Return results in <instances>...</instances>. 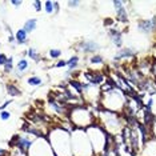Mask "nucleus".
Masks as SVG:
<instances>
[{
  "label": "nucleus",
  "mask_w": 156,
  "mask_h": 156,
  "mask_svg": "<svg viewBox=\"0 0 156 156\" xmlns=\"http://www.w3.org/2000/svg\"><path fill=\"white\" fill-rule=\"evenodd\" d=\"M79 48L85 52V53H91V52H95L99 49V44H96L95 41H91V40H88V41H80L79 43Z\"/></svg>",
  "instance_id": "nucleus-1"
},
{
  "label": "nucleus",
  "mask_w": 156,
  "mask_h": 156,
  "mask_svg": "<svg viewBox=\"0 0 156 156\" xmlns=\"http://www.w3.org/2000/svg\"><path fill=\"white\" fill-rule=\"evenodd\" d=\"M138 28H139V31H141V32H144V33H151V32H153L152 21L148 20V19H141V20H139Z\"/></svg>",
  "instance_id": "nucleus-2"
},
{
  "label": "nucleus",
  "mask_w": 156,
  "mask_h": 156,
  "mask_svg": "<svg viewBox=\"0 0 156 156\" xmlns=\"http://www.w3.org/2000/svg\"><path fill=\"white\" fill-rule=\"evenodd\" d=\"M109 36H111V39H112V41L116 44L117 47H121V44H123V39H121V36H123V33H121L120 31H117V29H111L109 31Z\"/></svg>",
  "instance_id": "nucleus-3"
},
{
  "label": "nucleus",
  "mask_w": 156,
  "mask_h": 156,
  "mask_svg": "<svg viewBox=\"0 0 156 156\" xmlns=\"http://www.w3.org/2000/svg\"><path fill=\"white\" fill-rule=\"evenodd\" d=\"M85 77L91 82L92 85H96L99 83H102L104 80V75H100V73H91V72H87Z\"/></svg>",
  "instance_id": "nucleus-4"
},
{
  "label": "nucleus",
  "mask_w": 156,
  "mask_h": 156,
  "mask_svg": "<svg viewBox=\"0 0 156 156\" xmlns=\"http://www.w3.org/2000/svg\"><path fill=\"white\" fill-rule=\"evenodd\" d=\"M135 53L136 52L131 48H123L115 55V59L119 60V59H124V58H131V56H135Z\"/></svg>",
  "instance_id": "nucleus-5"
},
{
  "label": "nucleus",
  "mask_w": 156,
  "mask_h": 156,
  "mask_svg": "<svg viewBox=\"0 0 156 156\" xmlns=\"http://www.w3.org/2000/svg\"><path fill=\"white\" fill-rule=\"evenodd\" d=\"M116 14H117V19H119L120 21H123V23H127V21H128L127 11H126L124 5H123V7H120L119 9H116Z\"/></svg>",
  "instance_id": "nucleus-6"
},
{
  "label": "nucleus",
  "mask_w": 156,
  "mask_h": 156,
  "mask_svg": "<svg viewBox=\"0 0 156 156\" xmlns=\"http://www.w3.org/2000/svg\"><path fill=\"white\" fill-rule=\"evenodd\" d=\"M15 38H16V40H17L19 44H24V43H27V32L24 29H19L16 32Z\"/></svg>",
  "instance_id": "nucleus-7"
},
{
  "label": "nucleus",
  "mask_w": 156,
  "mask_h": 156,
  "mask_svg": "<svg viewBox=\"0 0 156 156\" xmlns=\"http://www.w3.org/2000/svg\"><path fill=\"white\" fill-rule=\"evenodd\" d=\"M35 28H36V19H29V20L26 21L23 29H24L26 32H32Z\"/></svg>",
  "instance_id": "nucleus-8"
},
{
  "label": "nucleus",
  "mask_w": 156,
  "mask_h": 156,
  "mask_svg": "<svg viewBox=\"0 0 156 156\" xmlns=\"http://www.w3.org/2000/svg\"><path fill=\"white\" fill-rule=\"evenodd\" d=\"M77 64H79V58H77V56H72L68 61H67V65H68V68H70V70L76 68Z\"/></svg>",
  "instance_id": "nucleus-9"
},
{
  "label": "nucleus",
  "mask_w": 156,
  "mask_h": 156,
  "mask_svg": "<svg viewBox=\"0 0 156 156\" xmlns=\"http://www.w3.org/2000/svg\"><path fill=\"white\" fill-rule=\"evenodd\" d=\"M27 55H28L31 59L36 60V61L40 60V55H39V52H36V49H33V48H29V49L27 51Z\"/></svg>",
  "instance_id": "nucleus-10"
},
{
  "label": "nucleus",
  "mask_w": 156,
  "mask_h": 156,
  "mask_svg": "<svg viewBox=\"0 0 156 156\" xmlns=\"http://www.w3.org/2000/svg\"><path fill=\"white\" fill-rule=\"evenodd\" d=\"M7 91H8L9 95H12V96H17V95L21 93L17 88H16L15 85H12V84H7Z\"/></svg>",
  "instance_id": "nucleus-11"
},
{
  "label": "nucleus",
  "mask_w": 156,
  "mask_h": 156,
  "mask_svg": "<svg viewBox=\"0 0 156 156\" xmlns=\"http://www.w3.org/2000/svg\"><path fill=\"white\" fill-rule=\"evenodd\" d=\"M73 88H76V91L79 92V93H83V91H84V88H83V84L82 83H79V82H75V80H71V83H70Z\"/></svg>",
  "instance_id": "nucleus-12"
},
{
  "label": "nucleus",
  "mask_w": 156,
  "mask_h": 156,
  "mask_svg": "<svg viewBox=\"0 0 156 156\" xmlns=\"http://www.w3.org/2000/svg\"><path fill=\"white\" fill-rule=\"evenodd\" d=\"M28 84L29 85H40L41 84V79L38 77V76H32V77L28 79Z\"/></svg>",
  "instance_id": "nucleus-13"
},
{
  "label": "nucleus",
  "mask_w": 156,
  "mask_h": 156,
  "mask_svg": "<svg viewBox=\"0 0 156 156\" xmlns=\"http://www.w3.org/2000/svg\"><path fill=\"white\" fill-rule=\"evenodd\" d=\"M27 68H28V61H27V60L23 59V60H20V61L17 63V71L21 72V71H26Z\"/></svg>",
  "instance_id": "nucleus-14"
},
{
  "label": "nucleus",
  "mask_w": 156,
  "mask_h": 156,
  "mask_svg": "<svg viewBox=\"0 0 156 156\" xmlns=\"http://www.w3.org/2000/svg\"><path fill=\"white\" fill-rule=\"evenodd\" d=\"M90 61L92 64H100V63H103V56H100V55H93V56L90 59Z\"/></svg>",
  "instance_id": "nucleus-15"
},
{
  "label": "nucleus",
  "mask_w": 156,
  "mask_h": 156,
  "mask_svg": "<svg viewBox=\"0 0 156 156\" xmlns=\"http://www.w3.org/2000/svg\"><path fill=\"white\" fill-rule=\"evenodd\" d=\"M12 58H8V60H7V63H5V65H4V71H5V73H8V72H11L12 71Z\"/></svg>",
  "instance_id": "nucleus-16"
},
{
  "label": "nucleus",
  "mask_w": 156,
  "mask_h": 156,
  "mask_svg": "<svg viewBox=\"0 0 156 156\" xmlns=\"http://www.w3.org/2000/svg\"><path fill=\"white\" fill-rule=\"evenodd\" d=\"M44 5H46L47 14H53V2H46Z\"/></svg>",
  "instance_id": "nucleus-17"
},
{
  "label": "nucleus",
  "mask_w": 156,
  "mask_h": 156,
  "mask_svg": "<svg viewBox=\"0 0 156 156\" xmlns=\"http://www.w3.org/2000/svg\"><path fill=\"white\" fill-rule=\"evenodd\" d=\"M60 55H61V51H60V49H51V51H49V56L53 58V59L60 58Z\"/></svg>",
  "instance_id": "nucleus-18"
},
{
  "label": "nucleus",
  "mask_w": 156,
  "mask_h": 156,
  "mask_svg": "<svg viewBox=\"0 0 156 156\" xmlns=\"http://www.w3.org/2000/svg\"><path fill=\"white\" fill-rule=\"evenodd\" d=\"M7 56L4 53H0V65H5V63H7Z\"/></svg>",
  "instance_id": "nucleus-19"
},
{
  "label": "nucleus",
  "mask_w": 156,
  "mask_h": 156,
  "mask_svg": "<svg viewBox=\"0 0 156 156\" xmlns=\"http://www.w3.org/2000/svg\"><path fill=\"white\" fill-rule=\"evenodd\" d=\"M33 7H35V11H41V2H39V0H36V2H33Z\"/></svg>",
  "instance_id": "nucleus-20"
},
{
  "label": "nucleus",
  "mask_w": 156,
  "mask_h": 156,
  "mask_svg": "<svg viewBox=\"0 0 156 156\" xmlns=\"http://www.w3.org/2000/svg\"><path fill=\"white\" fill-rule=\"evenodd\" d=\"M11 116L9 112H7V111H4V112H2V115H0V117H2V120H8Z\"/></svg>",
  "instance_id": "nucleus-21"
},
{
  "label": "nucleus",
  "mask_w": 156,
  "mask_h": 156,
  "mask_svg": "<svg viewBox=\"0 0 156 156\" xmlns=\"http://www.w3.org/2000/svg\"><path fill=\"white\" fill-rule=\"evenodd\" d=\"M123 5H124L123 2H119V0H115V2H114V7H115L116 9H119L120 7H123Z\"/></svg>",
  "instance_id": "nucleus-22"
},
{
  "label": "nucleus",
  "mask_w": 156,
  "mask_h": 156,
  "mask_svg": "<svg viewBox=\"0 0 156 156\" xmlns=\"http://www.w3.org/2000/svg\"><path fill=\"white\" fill-rule=\"evenodd\" d=\"M65 65H67V61H65V60H59L55 67H58V68H61V67H65Z\"/></svg>",
  "instance_id": "nucleus-23"
},
{
  "label": "nucleus",
  "mask_w": 156,
  "mask_h": 156,
  "mask_svg": "<svg viewBox=\"0 0 156 156\" xmlns=\"http://www.w3.org/2000/svg\"><path fill=\"white\" fill-rule=\"evenodd\" d=\"M58 11H59V3L58 2H53V12L58 14Z\"/></svg>",
  "instance_id": "nucleus-24"
},
{
  "label": "nucleus",
  "mask_w": 156,
  "mask_h": 156,
  "mask_svg": "<svg viewBox=\"0 0 156 156\" xmlns=\"http://www.w3.org/2000/svg\"><path fill=\"white\" fill-rule=\"evenodd\" d=\"M79 4H80L79 2H68V5H70V7H77Z\"/></svg>",
  "instance_id": "nucleus-25"
},
{
  "label": "nucleus",
  "mask_w": 156,
  "mask_h": 156,
  "mask_svg": "<svg viewBox=\"0 0 156 156\" xmlns=\"http://www.w3.org/2000/svg\"><path fill=\"white\" fill-rule=\"evenodd\" d=\"M12 4L16 5V7H19V5H21V2H20V0H19V2H12Z\"/></svg>",
  "instance_id": "nucleus-26"
}]
</instances>
